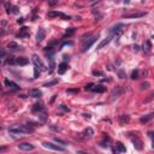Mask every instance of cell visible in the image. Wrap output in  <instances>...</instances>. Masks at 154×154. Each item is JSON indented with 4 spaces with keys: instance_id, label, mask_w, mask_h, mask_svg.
I'll return each instance as SVG.
<instances>
[{
    "instance_id": "obj_10",
    "label": "cell",
    "mask_w": 154,
    "mask_h": 154,
    "mask_svg": "<svg viewBox=\"0 0 154 154\" xmlns=\"http://www.w3.org/2000/svg\"><path fill=\"white\" fill-rule=\"evenodd\" d=\"M146 16V12H137V13H130V15H124V18H140Z\"/></svg>"
},
{
    "instance_id": "obj_7",
    "label": "cell",
    "mask_w": 154,
    "mask_h": 154,
    "mask_svg": "<svg viewBox=\"0 0 154 154\" xmlns=\"http://www.w3.org/2000/svg\"><path fill=\"white\" fill-rule=\"evenodd\" d=\"M18 148H19L21 150H25V152H29V150H33L35 147H34V144H31V143L24 142V143H21V144H18Z\"/></svg>"
},
{
    "instance_id": "obj_28",
    "label": "cell",
    "mask_w": 154,
    "mask_h": 154,
    "mask_svg": "<svg viewBox=\"0 0 154 154\" xmlns=\"http://www.w3.org/2000/svg\"><path fill=\"white\" fill-rule=\"evenodd\" d=\"M149 82H143L142 84H141V90H146V89H148L149 88Z\"/></svg>"
},
{
    "instance_id": "obj_11",
    "label": "cell",
    "mask_w": 154,
    "mask_h": 154,
    "mask_svg": "<svg viewBox=\"0 0 154 154\" xmlns=\"http://www.w3.org/2000/svg\"><path fill=\"white\" fill-rule=\"evenodd\" d=\"M45 36H46V30H45V29H39V31H37V34H36V40H37V42H41V41L45 39Z\"/></svg>"
},
{
    "instance_id": "obj_13",
    "label": "cell",
    "mask_w": 154,
    "mask_h": 154,
    "mask_svg": "<svg viewBox=\"0 0 154 154\" xmlns=\"http://www.w3.org/2000/svg\"><path fill=\"white\" fill-rule=\"evenodd\" d=\"M66 70H67V64H66L65 61H64V63H60L59 66H58V72H59L60 75H63V73L66 72Z\"/></svg>"
},
{
    "instance_id": "obj_41",
    "label": "cell",
    "mask_w": 154,
    "mask_h": 154,
    "mask_svg": "<svg viewBox=\"0 0 154 154\" xmlns=\"http://www.w3.org/2000/svg\"><path fill=\"white\" fill-rule=\"evenodd\" d=\"M153 98H154V94H150V95H149V98H148V99H146V102H148V101H150V100H152Z\"/></svg>"
},
{
    "instance_id": "obj_45",
    "label": "cell",
    "mask_w": 154,
    "mask_h": 154,
    "mask_svg": "<svg viewBox=\"0 0 154 154\" xmlns=\"http://www.w3.org/2000/svg\"><path fill=\"white\" fill-rule=\"evenodd\" d=\"M60 108H63V110H64V111H67V112H69V111H70V110H69V108H67V107H65V106H64V105H61V106H60Z\"/></svg>"
},
{
    "instance_id": "obj_17",
    "label": "cell",
    "mask_w": 154,
    "mask_h": 154,
    "mask_svg": "<svg viewBox=\"0 0 154 154\" xmlns=\"http://www.w3.org/2000/svg\"><path fill=\"white\" fill-rule=\"evenodd\" d=\"M19 36H21V37H29V29H28L27 27H23V28L21 29Z\"/></svg>"
},
{
    "instance_id": "obj_44",
    "label": "cell",
    "mask_w": 154,
    "mask_h": 154,
    "mask_svg": "<svg viewBox=\"0 0 154 154\" xmlns=\"http://www.w3.org/2000/svg\"><path fill=\"white\" fill-rule=\"evenodd\" d=\"M48 4H49L51 6H54V5H57V4H58V1H49Z\"/></svg>"
},
{
    "instance_id": "obj_38",
    "label": "cell",
    "mask_w": 154,
    "mask_h": 154,
    "mask_svg": "<svg viewBox=\"0 0 154 154\" xmlns=\"http://www.w3.org/2000/svg\"><path fill=\"white\" fill-rule=\"evenodd\" d=\"M118 75H119L120 78H124V77H125V73H124L123 71H119V72H118Z\"/></svg>"
},
{
    "instance_id": "obj_33",
    "label": "cell",
    "mask_w": 154,
    "mask_h": 154,
    "mask_svg": "<svg viewBox=\"0 0 154 154\" xmlns=\"http://www.w3.org/2000/svg\"><path fill=\"white\" fill-rule=\"evenodd\" d=\"M122 34H123V30H119V31H117V33L114 34V39H118V37H119Z\"/></svg>"
},
{
    "instance_id": "obj_6",
    "label": "cell",
    "mask_w": 154,
    "mask_h": 154,
    "mask_svg": "<svg viewBox=\"0 0 154 154\" xmlns=\"http://www.w3.org/2000/svg\"><path fill=\"white\" fill-rule=\"evenodd\" d=\"M47 16L48 17H61V18H64V19H71V17L70 16H66V15H64L63 12H58V11H49L48 13H47Z\"/></svg>"
},
{
    "instance_id": "obj_32",
    "label": "cell",
    "mask_w": 154,
    "mask_h": 154,
    "mask_svg": "<svg viewBox=\"0 0 154 154\" xmlns=\"http://www.w3.org/2000/svg\"><path fill=\"white\" fill-rule=\"evenodd\" d=\"M94 86H95V84H93V83H89L88 86H86V87H84V89H86V90H93Z\"/></svg>"
},
{
    "instance_id": "obj_3",
    "label": "cell",
    "mask_w": 154,
    "mask_h": 154,
    "mask_svg": "<svg viewBox=\"0 0 154 154\" xmlns=\"http://www.w3.org/2000/svg\"><path fill=\"white\" fill-rule=\"evenodd\" d=\"M45 148H48V149H52V150H57V152H64L65 148L64 147H60L58 144H54V143H51V142H43L42 143Z\"/></svg>"
},
{
    "instance_id": "obj_16",
    "label": "cell",
    "mask_w": 154,
    "mask_h": 154,
    "mask_svg": "<svg viewBox=\"0 0 154 154\" xmlns=\"http://www.w3.org/2000/svg\"><path fill=\"white\" fill-rule=\"evenodd\" d=\"M28 63H29V60H28L27 58H23V57L17 58V65H19V66H24V65H27Z\"/></svg>"
},
{
    "instance_id": "obj_15",
    "label": "cell",
    "mask_w": 154,
    "mask_h": 154,
    "mask_svg": "<svg viewBox=\"0 0 154 154\" xmlns=\"http://www.w3.org/2000/svg\"><path fill=\"white\" fill-rule=\"evenodd\" d=\"M111 39H112V37H111V36H108L107 39H105V40H102V41H101V42L99 43V46L96 47V49H101L102 47H105V46H107V45L110 43V41H111Z\"/></svg>"
},
{
    "instance_id": "obj_2",
    "label": "cell",
    "mask_w": 154,
    "mask_h": 154,
    "mask_svg": "<svg viewBox=\"0 0 154 154\" xmlns=\"http://www.w3.org/2000/svg\"><path fill=\"white\" fill-rule=\"evenodd\" d=\"M98 37H99V36L96 35V36H92L90 39H87V40L83 42V45H82V52L88 51V49L92 47V45H93V43H94V42L98 40Z\"/></svg>"
},
{
    "instance_id": "obj_26",
    "label": "cell",
    "mask_w": 154,
    "mask_h": 154,
    "mask_svg": "<svg viewBox=\"0 0 154 154\" xmlns=\"http://www.w3.org/2000/svg\"><path fill=\"white\" fill-rule=\"evenodd\" d=\"M4 5H5L6 12H7V13H12V7H13V6H12L11 4H9V3H5Z\"/></svg>"
},
{
    "instance_id": "obj_30",
    "label": "cell",
    "mask_w": 154,
    "mask_h": 154,
    "mask_svg": "<svg viewBox=\"0 0 154 154\" xmlns=\"http://www.w3.org/2000/svg\"><path fill=\"white\" fill-rule=\"evenodd\" d=\"M39 75H40V69H37V67L35 66V67H34V78H37Z\"/></svg>"
},
{
    "instance_id": "obj_37",
    "label": "cell",
    "mask_w": 154,
    "mask_h": 154,
    "mask_svg": "<svg viewBox=\"0 0 154 154\" xmlns=\"http://www.w3.org/2000/svg\"><path fill=\"white\" fill-rule=\"evenodd\" d=\"M40 119H41V120H45V119H46V112H43L42 114H40Z\"/></svg>"
},
{
    "instance_id": "obj_23",
    "label": "cell",
    "mask_w": 154,
    "mask_h": 154,
    "mask_svg": "<svg viewBox=\"0 0 154 154\" xmlns=\"http://www.w3.org/2000/svg\"><path fill=\"white\" fill-rule=\"evenodd\" d=\"M153 117H154V113L148 114V116H144V117H142V118L140 119V122H141V123H147V122H149V120H150Z\"/></svg>"
},
{
    "instance_id": "obj_21",
    "label": "cell",
    "mask_w": 154,
    "mask_h": 154,
    "mask_svg": "<svg viewBox=\"0 0 154 154\" xmlns=\"http://www.w3.org/2000/svg\"><path fill=\"white\" fill-rule=\"evenodd\" d=\"M143 51L146 52V53H148V52H150V48H152V45H150V42L149 41H146L144 43H143Z\"/></svg>"
},
{
    "instance_id": "obj_46",
    "label": "cell",
    "mask_w": 154,
    "mask_h": 154,
    "mask_svg": "<svg viewBox=\"0 0 154 154\" xmlns=\"http://www.w3.org/2000/svg\"><path fill=\"white\" fill-rule=\"evenodd\" d=\"M134 49H135V52H137V51L140 49V47H138L137 45H135V46H134Z\"/></svg>"
},
{
    "instance_id": "obj_34",
    "label": "cell",
    "mask_w": 154,
    "mask_h": 154,
    "mask_svg": "<svg viewBox=\"0 0 154 154\" xmlns=\"http://www.w3.org/2000/svg\"><path fill=\"white\" fill-rule=\"evenodd\" d=\"M93 75L94 76H102V72L101 71H93Z\"/></svg>"
},
{
    "instance_id": "obj_40",
    "label": "cell",
    "mask_w": 154,
    "mask_h": 154,
    "mask_svg": "<svg viewBox=\"0 0 154 154\" xmlns=\"http://www.w3.org/2000/svg\"><path fill=\"white\" fill-rule=\"evenodd\" d=\"M113 153H114V154H119V153H120V150H119L118 148H116V147H114V148H113Z\"/></svg>"
},
{
    "instance_id": "obj_5",
    "label": "cell",
    "mask_w": 154,
    "mask_h": 154,
    "mask_svg": "<svg viewBox=\"0 0 154 154\" xmlns=\"http://www.w3.org/2000/svg\"><path fill=\"white\" fill-rule=\"evenodd\" d=\"M124 92H125V89H124V88H122V87H117L116 89H113V92H112V94H111V99H110V100H111V101H113L114 99H118V98L124 93Z\"/></svg>"
},
{
    "instance_id": "obj_9",
    "label": "cell",
    "mask_w": 154,
    "mask_h": 154,
    "mask_svg": "<svg viewBox=\"0 0 154 154\" xmlns=\"http://www.w3.org/2000/svg\"><path fill=\"white\" fill-rule=\"evenodd\" d=\"M5 84H6L11 90H19L18 84H17V83H15V82H12V81H10V80H5Z\"/></svg>"
},
{
    "instance_id": "obj_47",
    "label": "cell",
    "mask_w": 154,
    "mask_h": 154,
    "mask_svg": "<svg viewBox=\"0 0 154 154\" xmlns=\"http://www.w3.org/2000/svg\"><path fill=\"white\" fill-rule=\"evenodd\" d=\"M17 23H18V24H22V23H23V18H19V19L17 21Z\"/></svg>"
},
{
    "instance_id": "obj_25",
    "label": "cell",
    "mask_w": 154,
    "mask_h": 154,
    "mask_svg": "<svg viewBox=\"0 0 154 154\" xmlns=\"http://www.w3.org/2000/svg\"><path fill=\"white\" fill-rule=\"evenodd\" d=\"M43 110V107H42V105L41 104H36V105H34V107H33V112H40V111H42Z\"/></svg>"
},
{
    "instance_id": "obj_36",
    "label": "cell",
    "mask_w": 154,
    "mask_h": 154,
    "mask_svg": "<svg viewBox=\"0 0 154 154\" xmlns=\"http://www.w3.org/2000/svg\"><path fill=\"white\" fill-rule=\"evenodd\" d=\"M12 13H18V7L17 6H13L12 7Z\"/></svg>"
},
{
    "instance_id": "obj_20",
    "label": "cell",
    "mask_w": 154,
    "mask_h": 154,
    "mask_svg": "<svg viewBox=\"0 0 154 154\" xmlns=\"http://www.w3.org/2000/svg\"><path fill=\"white\" fill-rule=\"evenodd\" d=\"M129 119H130V118H129V116L123 114V116H120V117H119V123H120L122 125H124L125 123H128V122H129Z\"/></svg>"
},
{
    "instance_id": "obj_42",
    "label": "cell",
    "mask_w": 154,
    "mask_h": 154,
    "mask_svg": "<svg viewBox=\"0 0 154 154\" xmlns=\"http://www.w3.org/2000/svg\"><path fill=\"white\" fill-rule=\"evenodd\" d=\"M69 93H78V89H69Z\"/></svg>"
},
{
    "instance_id": "obj_14",
    "label": "cell",
    "mask_w": 154,
    "mask_h": 154,
    "mask_svg": "<svg viewBox=\"0 0 154 154\" xmlns=\"http://www.w3.org/2000/svg\"><path fill=\"white\" fill-rule=\"evenodd\" d=\"M29 94H30L31 98H40V96H42V92L39 90V89H30Z\"/></svg>"
},
{
    "instance_id": "obj_12",
    "label": "cell",
    "mask_w": 154,
    "mask_h": 154,
    "mask_svg": "<svg viewBox=\"0 0 154 154\" xmlns=\"http://www.w3.org/2000/svg\"><path fill=\"white\" fill-rule=\"evenodd\" d=\"M123 28H124V24H122V23H119V24H116L114 27H112V28L110 29V33H111V34H116L117 31H119V30H123Z\"/></svg>"
},
{
    "instance_id": "obj_31",
    "label": "cell",
    "mask_w": 154,
    "mask_h": 154,
    "mask_svg": "<svg viewBox=\"0 0 154 154\" xmlns=\"http://www.w3.org/2000/svg\"><path fill=\"white\" fill-rule=\"evenodd\" d=\"M117 148H118L120 152H125V150H126V149H125V147H124L120 142H118V143H117Z\"/></svg>"
},
{
    "instance_id": "obj_22",
    "label": "cell",
    "mask_w": 154,
    "mask_h": 154,
    "mask_svg": "<svg viewBox=\"0 0 154 154\" xmlns=\"http://www.w3.org/2000/svg\"><path fill=\"white\" fill-rule=\"evenodd\" d=\"M6 61H7V64H10V65H15V64H17V58H15V57H12V55H9L7 59H6Z\"/></svg>"
},
{
    "instance_id": "obj_24",
    "label": "cell",
    "mask_w": 154,
    "mask_h": 154,
    "mask_svg": "<svg viewBox=\"0 0 154 154\" xmlns=\"http://www.w3.org/2000/svg\"><path fill=\"white\" fill-rule=\"evenodd\" d=\"M58 82H59V80H53V81H51V82H47V83H45L43 84V87H53V86H55V84H58Z\"/></svg>"
},
{
    "instance_id": "obj_35",
    "label": "cell",
    "mask_w": 154,
    "mask_h": 154,
    "mask_svg": "<svg viewBox=\"0 0 154 154\" xmlns=\"http://www.w3.org/2000/svg\"><path fill=\"white\" fill-rule=\"evenodd\" d=\"M54 141H55L57 143H60V144H66V143H65L63 140H59V138H54Z\"/></svg>"
},
{
    "instance_id": "obj_8",
    "label": "cell",
    "mask_w": 154,
    "mask_h": 154,
    "mask_svg": "<svg viewBox=\"0 0 154 154\" xmlns=\"http://www.w3.org/2000/svg\"><path fill=\"white\" fill-rule=\"evenodd\" d=\"M7 48H9L10 52H18V51L21 49V46H19L17 42H10V43L7 45Z\"/></svg>"
},
{
    "instance_id": "obj_43",
    "label": "cell",
    "mask_w": 154,
    "mask_h": 154,
    "mask_svg": "<svg viewBox=\"0 0 154 154\" xmlns=\"http://www.w3.org/2000/svg\"><path fill=\"white\" fill-rule=\"evenodd\" d=\"M149 136L153 138V144H152V146H153V148H154V134H153V132H149Z\"/></svg>"
},
{
    "instance_id": "obj_29",
    "label": "cell",
    "mask_w": 154,
    "mask_h": 154,
    "mask_svg": "<svg viewBox=\"0 0 154 154\" xmlns=\"http://www.w3.org/2000/svg\"><path fill=\"white\" fill-rule=\"evenodd\" d=\"M131 78H132V80H136V78H138V70H135V71H132V73H131Z\"/></svg>"
},
{
    "instance_id": "obj_4",
    "label": "cell",
    "mask_w": 154,
    "mask_h": 154,
    "mask_svg": "<svg viewBox=\"0 0 154 154\" xmlns=\"http://www.w3.org/2000/svg\"><path fill=\"white\" fill-rule=\"evenodd\" d=\"M33 61H34V64H35V66L37 67V69H40L41 71H45L46 70V66H45V64L42 63V60L36 55V54H34L33 55Z\"/></svg>"
},
{
    "instance_id": "obj_18",
    "label": "cell",
    "mask_w": 154,
    "mask_h": 154,
    "mask_svg": "<svg viewBox=\"0 0 154 154\" xmlns=\"http://www.w3.org/2000/svg\"><path fill=\"white\" fill-rule=\"evenodd\" d=\"M106 90V87H104V86H94V88H93V90L92 92H95V93H104Z\"/></svg>"
},
{
    "instance_id": "obj_1",
    "label": "cell",
    "mask_w": 154,
    "mask_h": 154,
    "mask_svg": "<svg viewBox=\"0 0 154 154\" xmlns=\"http://www.w3.org/2000/svg\"><path fill=\"white\" fill-rule=\"evenodd\" d=\"M10 132L12 134H30L34 131L33 128H30L29 125H16L9 129Z\"/></svg>"
},
{
    "instance_id": "obj_39",
    "label": "cell",
    "mask_w": 154,
    "mask_h": 154,
    "mask_svg": "<svg viewBox=\"0 0 154 154\" xmlns=\"http://www.w3.org/2000/svg\"><path fill=\"white\" fill-rule=\"evenodd\" d=\"M86 134H89V135H93V130H92V129H89V128H88V129H87V130H86Z\"/></svg>"
},
{
    "instance_id": "obj_19",
    "label": "cell",
    "mask_w": 154,
    "mask_h": 154,
    "mask_svg": "<svg viewBox=\"0 0 154 154\" xmlns=\"http://www.w3.org/2000/svg\"><path fill=\"white\" fill-rule=\"evenodd\" d=\"M132 143H134V146H135V148H136V149H138V150H141V149H142V146H141V141H140L137 137L132 138Z\"/></svg>"
},
{
    "instance_id": "obj_27",
    "label": "cell",
    "mask_w": 154,
    "mask_h": 154,
    "mask_svg": "<svg viewBox=\"0 0 154 154\" xmlns=\"http://www.w3.org/2000/svg\"><path fill=\"white\" fill-rule=\"evenodd\" d=\"M75 28H70V29H67L66 30V33H65V35H64V37H67V36H71L73 33H75Z\"/></svg>"
}]
</instances>
